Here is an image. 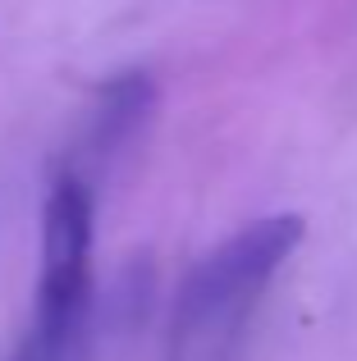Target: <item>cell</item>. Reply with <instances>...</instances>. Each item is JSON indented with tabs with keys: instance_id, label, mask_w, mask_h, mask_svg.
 I'll return each mask as SVG.
<instances>
[{
	"instance_id": "cell-2",
	"label": "cell",
	"mask_w": 357,
	"mask_h": 361,
	"mask_svg": "<svg viewBox=\"0 0 357 361\" xmlns=\"http://www.w3.org/2000/svg\"><path fill=\"white\" fill-rule=\"evenodd\" d=\"M92 192L60 174L42 206V265H37V325L23 361H83L92 316Z\"/></svg>"
},
{
	"instance_id": "cell-1",
	"label": "cell",
	"mask_w": 357,
	"mask_h": 361,
	"mask_svg": "<svg viewBox=\"0 0 357 361\" xmlns=\"http://www.w3.org/2000/svg\"><path fill=\"white\" fill-rule=\"evenodd\" d=\"M307 220L298 211L261 215L215 243L183 274L174 298V361H224L243 320L270 288L279 265L303 247Z\"/></svg>"
},
{
	"instance_id": "cell-3",
	"label": "cell",
	"mask_w": 357,
	"mask_h": 361,
	"mask_svg": "<svg viewBox=\"0 0 357 361\" xmlns=\"http://www.w3.org/2000/svg\"><path fill=\"white\" fill-rule=\"evenodd\" d=\"M152 106H156V92H152V82H147L143 73H124V78L106 82V92H101V101H97V123H92L97 142L106 151L124 147L128 133L147 123Z\"/></svg>"
}]
</instances>
